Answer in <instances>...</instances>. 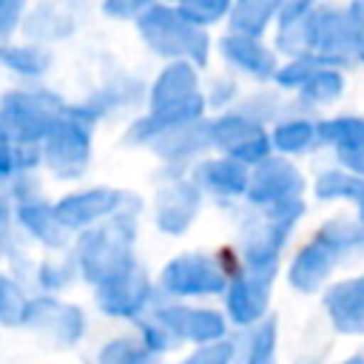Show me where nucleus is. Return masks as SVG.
Returning a JSON list of instances; mask_svg holds the SVG:
<instances>
[{
  "instance_id": "1",
  "label": "nucleus",
  "mask_w": 364,
  "mask_h": 364,
  "mask_svg": "<svg viewBox=\"0 0 364 364\" xmlns=\"http://www.w3.org/2000/svg\"><path fill=\"white\" fill-rule=\"evenodd\" d=\"M139 210V205L119 210L117 216L82 230L71 236V256L77 264V273L82 282H88L91 287L102 284L105 279L122 273L125 267H131L134 259V242H136V219L134 213Z\"/></svg>"
},
{
  "instance_id": "2",
  "label": "nucleus",
  "mask_w": 364,
  "mask_h": 364,
  "mask_svg": "<svg viewBox=\"0 0 364 364\" xmlns=\"http://www.w3.org/2000/svg\"><path fill=\"white\" fill-rule=\"evenodd\" d=\"M94 125L97 119L82 111L80 102H68L65 114L40 142L43 168L60 182H77L85 176L94 156Z\"/></svg>"
},
{
  "instance_id": "3",
  "label": "nucleus",
  "mask_w": 364,
  "mask_h": 364,
  "mask_svg": "<svg viewBox=\"0 0 364 364\" xmlns=\"http://www.w3.org/2000/svg\"><path fill=\"white\" fill-rule=\"evenodd\" d=\"M65 108L68 102L40 82L6 88L0 94V131L20 142L40 145Z\"/></svg>"
},
{
  "instance_id": "4",
  "label": "nucleus",
  "mask_w": 364,
  "mask_h": 364,
  "mask_svg": "<svg viewBox=\"0 0 364 364\" xmlns=\"http://www.w3.org/2000/svg\"><path fill=\"white\" fill-rule=\"evenodd\" d=\"M134 23H136V31H139L142 43L154 54H159L171 63L173 60H188L193 65L208 63V46L210 43H208L205 28L185 20L176 6L154 3Z\"/></svg>"
},
{
  "instance_id": "5",
  "label": "nucleus",
  "mask_w": 364,
  "mask_h": 364,
  "mask_svg": "<svg viewBox=\"0 0 364 364\" xmlns=\"http://www.w3.org/2000/svg\"><path fill=\"white\" fill-rule=\"evenodd\" d=\"M364 43V28L350 14V9L313 6L304 23V54L318 65H347L350 57H358Z\"/></svg>"
},
{
  "instance_id": "6",
  "label": "nucleus",
  "mask_w": 364,
  "mask_h": 364,
  "mask_svg": "<svg viewBox=\"0 0 364 364\" xmlns=\"http://www.w3.org/2000/svg\"><path fill=\"white\" fill-rule=\"evenodd\" d=\"M20 330H28V333L46 338L51 347L68 350L85 338L88 318L80 304L65 301L63 296L31 290L26 299L23 316H20Z\"/></svg>"
},
{
  "instance_id": "7",
  "label": "nucleus",
  "mask_w": 364,
  "mask_h": 364,
  "mask_svg": "<svg viewBox=\"0 0 364 364\" xmlns=\"http://www.w3.org/2000/svg\"><path fill=\"white\" fill-rule=\"evenodd\" d=\"M134 199L131 193L119 191V188H108V185H85V188H74L63 196L54 199V210L57 219L63 222V228L74 236L82 233L111 216H117L119 210L131 208Z\"/></svg>"
},
{
  "instance_id": "8",
  "label": "nucleus",
  "mask_w": 364,
  "mask_h": 364,
  "mask_svg": "<svg viewBox=\"0 0 364 364\" xmlns=\"http://www.w3.org/2000/svg\"><path fill=\"white\" fill-rule=\"evenodd\" d=\"M208 136H210V145L222 148L225 154H230V159H236L242 165L264 162L270 156V148H273L262 122H256L245 111H228V114L210 119Z\"/></svg>"
},
{
  "instance_id": "9",
  "label": "nucleus",
  "mask_w": 364,
  "mask_h": 364,
  "mask_svg": "<svg viewBox=\"0 0 364 364\" xmlns=\"http://www.w3.org/2000/svg\"><path fill=\"white\" fill-rule=\"evenodd\" d=\"M159 290L168 296H213L228 290V270L219 264L216 256L205 253H185L165 264L159 276Z\"/></svg>"
},
{
  "instance_id": "10",
  "label": "nucleus",
  "mask_w": 364,
  "mask_h": 364,
  "mask_svg": "<svg viewBox=\"0 0 364 364\" xmlns=\"http://www.w3.org/2000/svg\"><path fill=\"white\" fill-rule=\"evenodd\" d=\"M151 299H154V284L139 262H134L122 273H117L94 287V301H97L100 313H105L111 318L136 321V318H142Z\"/></svg>"
},
{
  "instance_id": "11",
  "label": "nucleus",
  "mask_w": 364,
  "mask_h": 364,
  "mask_svg": "<svg viewBox=\"0 0 364 364\" xmlns=\"http://www.w3.org/2000/svg\"><path fill=\"white\" fill-rule=\"evenodd\" d=\"M11 205H14V225H17V230L26 242L43 247L46 253L68 250L71 233L57 219L54 202L46 196V191L34 193V196H26V199H17Z\"/></svg>"
},
{
  "instance_id": "12",
  "label": "nucleus",
  "mask_w": 364,
  "mask_h": 364,
  "mask_svg": "<svg viewBox=\"0 0 364 364\" xmlns=\"http://www.w3.org/2000/svg\"><path fill=\"white\" fill-rule=\"evenodd\" d=\"M299 191H301V173L287 159L267 156L264 162L256 165V173L247 179L245 196L253 208H267L284 199H296Z\"/></svg>"
},
{
  "instance_id": "13",
  "label": "nucleus",
  "mask_w": 364,
  "mask_h": 364,
  "mask_svg": "<svg viewBox=\"0 0 364 364\" xmlns=\"http://www.w3.org/2000/svg\"><path fill=\"white\" fill-rule=\"evenodd\" d=\"M154 316L173 333L176 341L188 338V341H196V344H210V341H219L225 336V318L216 310L165 304V307H156Z\"/></svg>"
},
{
  "instance_id": "14",
  "label": "nucleus",
  "mask_w": 364,
  "mask_h": 364,
  "mask_svg": "<svg viewBox=\"0 0 364 364\" xmlns=\"http://www.w3.org/2000/svg\"><path fill=\"white\" fill-rule=\"evenodd\" d=\"M219 54L225 63H230L236 71L250 74L253 80H273L279 71L276 51L262 43V37H247V34H225L219 40Z\"/></svg>"
},
{
  "instance_id": "15",
  "label": "nucleus",
  "mask_w": 364,
  "mask_h": 364,
  "mask_svg": "<svg viewBox=\"0 0 364 364\" xmlns=\"http://www.w3.org/2000/svg\"><path fill=\"white\" fill-rule=\"evenodd\" d=\"M267 290H270V276L267 273H233L228 282V313L236 324H256L259 316L267 310Z\"/></svg>"
},
{
  "instance_id": "16",
  "label": "nucleus",
  "mask_w": 364,
  "mask_h": 364,
  "mask_svg": "<svg viewBox=\"0 0 364 364\" xmlns=\"http://www.w3.org/2000/svg\"><path fill=\"white\" fill-rule=\"evenodd\" d=\"M199 91V74L196 65L188 60H173L168 63L156 80L148 88V111H162L171 105H179L185 100H193Z\"/></svg>"
},
{
  "instance_id": "17",
  "label": "nucleus",
  "mask_w": 364,
  "mask_h": 364,
  "mask_svg": "<svg viewBox=\"0 0 364 364\" xmlns=\"http://www.w3.org/2000/svg\"><path fill=\"white\" fill-rule=\"evenodd\" d=\"M199 213V188L188 179H173L156 193V228L165 233H185Z\"/></svg>"
},
{
  "instance_id": "18",
  "label": "nucleus",
  "mask_w": 364,
  "mask_h": 364,
  "mask_svg": "<svg viewBox=\"0 0 364 364\" xmlns=\"http://www.w3.org/2000/svg\"><path fill=\"white\" fill-rule=\"evenodd\" d=\"M324 307L338 333H364V276L330 287L324 296Z\"/></svg>"
},
{
  "instance_id": "19",
  "label": "nucleus",
  "mask_w": 364,
  "mask_h": 364,
  "mask_svg": "<svg viewBox=\"0 0 364 364\" xmlns=\"http://www.w3.org/2000/svg\"><path fill=\"white\" fill-rule=\"evenodd\" d=\"M51 51L40 43H11V40H0V68L9 71L11 77L28 82H40L48 71H51Z\"/></svg>"
},
{
  "instance_id": "20",
  "label": "nucleus",
  "mask_w": 364,
  "mask_h": 364,
  "mask_svg": "<svg viewBox=\"0 0 364 364\" xmlns=\"http://www.w3.org/2000/svg\"><path fill=\"white\" fill-rule=\"evenodd\" d=\"M77 279H80V273H77V264H74L71 250L46 253L37 262H31V270H28V284H31L34 293L63 296Z\"/></svg>"
},
{
  "instance_id": "21",
  "label": "nucleus",
  "mask_w": 364,
  "mask_h": 364,
  "mask_svg": "<svg viewBox=\"0 0 364 364\" xmlns=\"http://www.w3.org/2000/svg\"><path fill=\"white\" fill-rule=\"evenodd\" d=\"M196 188L210 191L213 196H236L247 191V173L245 165L236 159H205L193 168Z\"/></svg>"
},
{
  "instance_id": "22",
  "label": "nucleus",
  "mask_w": 364,
  "mask_h": 364,
  "mask_svg": "<svg viewBox=\"0 0 364 364\" xmlns=\"http://www.w3.org/2000/svg\"><path fill=\"white\" fill-rule=\"evenodd\" d=\"M333 264H336V256L324 245L313 242V245L301 247V253L293 259V264H290V284L296 290H301V293H316L324 284V279L330 276Z\"/></svg>"
},
{
  "instance_id": "23",
  "label": "nucleus",
  "mask_w": 364,
  "mask_h": 364,
  "mask_svg": "<svg viewBox=\"0 0 364 364\" xmlns=\"http://www.w3.org/2000/svg\"><path fill=\"white\" fill-rule=\"evenodd\" d=\"M23 236L14 225V205L6 191H0V264H9L11 273H17L23 282L31 270V256L23 250Z\"/></svg>"
},
{
  "instance_id": "24",
  "label": "nucleus",
  "mask_w": 364,
  "mask_h": 364,
  "mask_svg": "<svg viewBox=\"0 0 364 364\" xmlns=\"http://www.w3.org/2000/svg\"><path fill=\"white\" fill-rule=\"evenodd\" d=\"M287 0H233V9L228 14V26L233 34L262 37L267 26L279 17L282 6Z\"/></svg>"
},
{
  "instance_id": "25",
  "label": "nucleus",
  "mask_w": 364,
  "mask_h": 364,
  "mask_svg": "<svg viewBox=\"0 0 364 364\" xmlns=\"http://www.w3.org/2000/svg\"><path fill=\"white\" fill-rule=\"evenodd\" d=\"M43 168L40 145L20 142L0 131V191L9 188L23 173H37Z\"/></svg>"
},
{
  "instance_id": "26",
  "label": "nucleus",
  "mask_w": 364,
  "mask_h": 364,
  "mask_svg": "<svg viewBox=\"0 0 364 364\" xmlns=\"http://www.w3.org/2000/svg\"><path fill=\"white\" fill-rule=\"evenodd\" d=\"M26 37L31 43H48V40H63L74 31V17L57 6H37L31 11H26L23 17V26Z\"/></svg>"
},
{
  "instance_id": "27",
  "label": "nucleus",
  "mask_w": 364,
  "mask_h": 364,
  "mask_svg": "<svg viewBox=\"0 0 364 364\" xmlns=\"http://www.w3.org/2000/svg\"><path fill=\"white\" fill-rule=\"evenodd\" d=\"M318 142L336 145L338 154H353L364 148V117H333L316 122Z\"/></svg>"
},
{
  "instance_id": "28",
  "label": "nucleus",
  "mask_w": 364,
  "mask_h": 364,
  "mask_svg": "<svg viewBox=\"0 0 364 364\" xmlns=\"http://www.w3.org/2000/svg\"><path fill=\"white\" fill-rule=\"evenodd\" d=\"M28 293H31L28 284L17 273L0 264V330L20 327V316H23Z\"/></svg>"
},
{
  "instance_id": "29",
  "label": "nucleus",
  "mask_w": 364,
  "mask_h": 364,
  "mask_svg": "<svg viewBox=\"0 0 364 364\" xmlns=\"http://www.w3.org/2000/svg\"><path fill=\"white\" fill-rule=\"evenodd\" d=\"M270 142H273L279 151H284V154H304V151H310V148L318 142L316 122H310V119H304V117L282 119V122L273 128Z\"/></svg>"
},
{
  "instance_id": "30",
  "label": "nucleus",
  "mask_w": 364,
  "mask_h": 364,
  "mask_svg": "<svg viewBox=\"0 0 364 364\" xmlns=\"http://www.w3.org/2000/svg\"><path fill=\"white\" fill-rule=\"evenodd\" d=\"M316 196H321V199H350L364 216V176H358V173L324 171L316 179Z\"/></svg>"
},
{
  "instance_id": "31",
  "label": "nucleus",
  "mask_w": 364,
  "mask_h": 364,
  "mask_svg": "<svg viewBox=\"0 0 364 364\" xmlns=\"http://www.w3.org/2000/svg\"><path fill=\"white\" fill-rule=\"evenodd\" d=\"M341 91H344V77L338 68H330V65H318L310 74V80L299 88L307 105H330L341 97Z\"/></svg>"
},
{
  "instance_id": "32",
  "label": "nucleus",
  "mask_w": 364,
  "mask_h": 364,
  "mask_svg": "<svg viewBox=\"0 0 364 364\" xmlns=\"http://www.w3.org/2000/svg\"><path fill=\"white\" fill-rule=\"evenodd\" d=\"M97 364H154V353L139 336H117L97 350Z\"/></svg>"
},
{
  "instance_id": "33",
  "label": "nucleus",
  "mask_w": 364,
  "mask_h": 364,
  "mask_svg": "<svg viewBox=\"0 0 364 364\" xmlns=\"http://www.w3.org/2000/svg\"><path fill=\"white\" fill-rule=\"evenodd\" d=\"M176 9L185 20L205 28V26H213V23L225 20L233 9V0H176Z\"/></svg>"
},
{
  "instance_id": "34",
  "label": "nucleus",
  "mask_w": 364,
  "mask_h": 364,
  "mask_svg": "<svg viewBox=\"0 0 364 364\" xmlns=\"http://www.w3.org/2000/svg\"><path fill=\"white\" fill-rule=\"evenodd\" d=\"M245 364H276V318H267L253 330Z\"/></svg>"
},
{
  "instance_id": "35",
  "label": "nucleus",
  "mask_w": 364,
  "mask_h": 364,
  "mask_svg": "<svg viewBox=\"0 0 364 364\" xmlns=\"http://www.w3.org/2000/svg\"><path fill=\"white\" fill-rule=\"evenodd\" d=\"M316 68H318V63L310 60V57H290V63L282 65L273 80H276V85H282V88H301V85L310 80V74H313Z\"/></svg>"
},
{
  "instance_id": "36",
  "label": "nucleus",
  "mask_w": 364,
  "mask_h": 364,
  "mask_svg": "<svg viewBox=\"0 0 364 364\" xmlns=\"http://www.w3.org/2000/svg\"><path fill=\"white\" fill-rule=\"evenodd\" d=\"M26 17V0H0V40H9Z\"/></svg>"
},
{
  "instance_id": "37",
  "label": "nucleus",
  "mask_w": 364,
  "mask_h": 364,
  "mask_svg": "<svg viewBox=\"0 0 364 364\" xmlns=\"http://www.w3.org/2000/svg\"><path fill=\"white\" fill-rule=\"evenodd\" d=\"M233 361V341H210L196 355H191L185 364H230Z\"/></svg>"
},
{
  "instance_id": "38",
  "label": "nucleus",
  "mask_w": 364,
  "mask_h": 364,
  "mask_svg": "<svg viewBox=\"0 0 364 364\" xmlns=\"http://www.w3.org/2000/svg\"><path fill=\"white\" fill-rule=\"evenodd\" d=\"M210 91H219V94L205 97V102H210V105H225V102H230V100L236 97V82H233V80L219 77V80L213 82V88H210Z\"/></svg>"
},
{
  "instance_id": "39",
  "label": "nucleus",
  "mask_w": 364,
  "mask_h": 364,
  "mask_svg": "<svg viewBox=\"0 0 364 364\" xmlns=\"http://www.w3.org/2000/svg\"><path fill=\"white\" fill-rule=\"evenodd\" d=\"M338 159L358 176H364V148L361 151H353V154H338Z\"/></svg>"
},
{
  "instance_id": "40",
  "label": "nucleus",
  "mask_w": 364,
  "mask_h": 364,
  "mask_svg": "<svg viewBox=\"0 0 364 364\" xmlns=\"http://www.w3.org/2000/svg\"><path fill=\"white\" fill-rule=\"evenodd\" d=\"M350 14H353V17L358 20V26L364 28V0H353V3H350Z\"/></svg>"
},
{
  "instance_id": "41",
  "label": "nucleus",
  "mask_w": 364,
  "mask_h": 364,
  "mask_svg": "<svg viewBox=\"0 0 364 364\" xmlns=\"http://www.w3.org/2000/svg\"><path fill=\"white\" fill-rule=\"evenodd\" d=\"M344 364H364V355H353V358H347Z\"/></svg>"
},
{
  "instance_id": "42",
  "label": "nucleus",
  "mask_w": 364,
  "mask_h": 364,
  "mask_svg": "<svg viewBox=\"0 0 364 364\" xmlns=\"http://www.w3.org/2000/svg\"><path fill=\"white\" fill-rule=\"evenodd\" d=\"M299 364H318V358H299Z\"/></svg>"
},
{
  "instance_id": "43",
  "label": "nucleus",
  "mask_w": 364,
  "mask_h": 364,
  "mask_svg": "<svg viewBox=\"0 0 364 364\" xmlns=\"http://www.w3.org/2000/svg\"><path fill=\"white\" fill-rule=\"evenodd\" d=\"M358 60L364 63V43H361V48H358Z\"/></svg>"
},
{
  "instance_id": "44",
  "label": "nucleus",
  "mask_w": 364,
  "mask_h": 364,
  "mask_svg": "<svg viewBox=\"0 0 364 364\" xmlns=\"http://www.w3.org/2000/svg\"><path fill=\"white\" fill-rule=\"evenodd\" d=\"M145 3H156V0H145Z\"/></svg>"
}]
</instances>
